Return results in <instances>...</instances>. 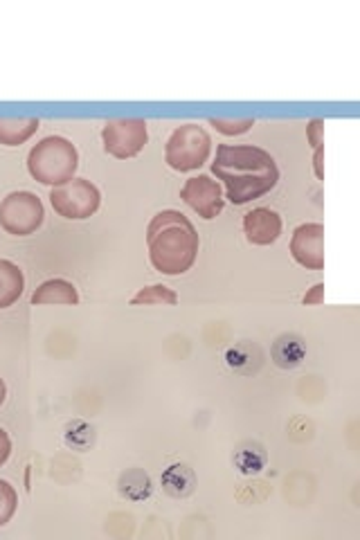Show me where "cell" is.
I'll return each instance as SVG.
<instances>
[{"mask_svg": "<svg viewBox=\"0 0 360 540\" xmlns=\"http://www.w3.org/2000/svg\"><path fill=\"white\" fill-rule=\"evenodd\" d=\"M272 363L280 369L300 367L306 358V344L298 334H281L272 344Z\"/></svg>", "mask_w": 360, "mask_h": 540, "instance_id": "4fadbf2b", "label": "cell"}, {"mask_svg": "<svg viewBox=\"0 0 360 540\" xmlns=\"http://www.w3.org/2000/svg\"><path fill=\"white\" fill-rule=\"evenodd\" d=\"M23 291H26V275L21 266L9 259H0V309L16 304Z\"/></svg>", "mask_w": 360, "mask_h": 540, "instance_id": "5bb4252c", "label": "cell"}, {"mask_svg": "<svg viewBox=\"0 0 360 540\" xmlns=\"http://www.w3.org/2000/svg\"><path fill=\"white\" fill-rule=\"evenodd\" d=\"M18 509V493L7 480H0V527L14 518Z\"/></svg>", "mask_w": 360, "mask_h": 540, "instance_id": "44dd1931", "label": "cell"}, {"mask_svg": "<svg viewBox=\"0 0 360 540\" xmlns=\"http://www.w3.org/2000/svg\"><path fill=\"white\" fill-rule=\"evenodd\" d=\"M151 304L174 306L178 304V293L164 284H151V286H144V289H140L138 293L131 298V306H151Z\"/></svg>", "mask_w": 360, "mask_h": 540, "instance_id": "d6986e66", "label": "cell"}, {"mask_svg": "<svg viewBox=\"0 0 360 540\" xmlns=\"http://www.w3.org/2000/svg\"><path fill=\"white\" fill-rule=\"evenodd\" d=\"M50 206L68 221H84L100 210L101 192L86 178H72L50 189Z\"/></svg>", "mask_w": 360, "mask_h": 540, "instance_id": "5b68a950", "label": "cell"}, {"mask_svg": "<svg viewBox=\"0 0 360 540\" xmlns=\"http://www.w3.org/2000/svg\"><path fill=\"white\" fill-rule=\"evenodd\" d=\"M291 257L306 270L324 269V226L302 223L291 237Z\"/></svg>", "mask_w": 360, "mask_h": 540, "instance_id": "9c48e42d", "label": "cell"}, {"mask_svg": "<svg viewBox=\"0 0 360 540\" xmlns=\"http://www.w3.org/2000/svg\"><path fill=\"white\" fill-rule=\"evenodd\" d=\"M180 198L187 207H192L206 221H212L226 207V198H223V189L218 180H214L207 174H198L185 180L183 189H180Z\"/></svg>", "mask_w": 360, "mask_h": 540, "instance_id": "ba28073f", "label": "cell"}, {"mask_svg": "<svg viewBox=\"0 0 360 540\" xmlns=\"http://www.w3.org/2000/svg\"><path fill=\"white\" fill-rule=\"evenodd\" d=\"M46 207L32 192H12L0 203V228L12 237H30L43 226Z\"/></svg>", "mask_w": 360, "mask_h": 540, "instance_id": "8992f818", "label": "cell"}, {"mask_svg": "<svg viewBox=\"0 0 360 540\" xmlns=\"http://www.w3.org/2000/svg\"><path fill=\"white\" fill-rule=\"evenodd\" d=\"M212 174L226 187L232 206H246L272 192L280 183V167L275 158L252 144H218L212 160Z\"/></svg>", "mask_w": 360, "mask_h": 540, "instance_id": "6da1fadb", "label": "cell"}, {"mask_svg": "<svg viewBox=\"0 0 360 540\" xmlns=\"http://www.w3.org/2000/svg\"><path fill=\"white\" fill-rule=\"evenodd\" d=\"M92 439H95V432H92L89 423L72 421L66 426V444L70 446V449L86 450L89 446H92Z\"/></svg>", "mask_w": 360, "mask_h": 540, "instance_id": "ffe728a7", "label": "cell"}, {"mask_svg": "<svg viewBox=\"0 0 360 540\" xmlns=\"http://www.w3.org/2000/svg\"><path fill=\"white\" fill-rule=\"evenodd\" d=\"M212 138L201 124H183L174 129L164 144V163L174 172H196L210 160Z\"/></svg>", "mask_w": 360, "mask_h": 540, "instance_id": "277c9868", "label": "cell"}, {"mask_svg": "<svg viewBox=\"0 0 360 540\" xmlns=\"http://www.w3.org/2000/svg\"><path fill=\"white\" fill-rule=\"evenodd\" d=\"M210 126H214V129L223 135H243L255 126V120L252 118H237V120L210 118Z\"/></svg>", "mask_w": 360, "mask_h": 540, "instance_id": "7402d4cb", "label": "cell"}, {"mask_svg": "<svg viewBox=\"0 0 360 540\" xmlns=\"http://www.w3.org/2000/svg\"><path fill=\"white\" fill-rule=\"evenodd\" d=\"M323 160H324V147H318L313 154V169H315V176H318V180H324Z\"/></svg>", "mask_w": 360, "mask_h": 540, "instance_id": "484cf974", "label": "cell"}, {"mask_svg": "<svg viewBox=\"0 0 360 540\" xmlns=\"http://www.w3.org/2000/svg\"><path fill=\"white\" fill-rule=\"evenodd\" d=\"M266 450L261 449L259 444H252V441H246V444L239 446V450L235 452V466L239 469L243 475H257L266 469Z\"/></svg>", "mask_w": 360, "mask_h": 540, "instance_id": "e0dca14e", "label": "cell"}, {"mask_svg": "<svg viewBox=\"0 0 360 540\" xmlns=\"http://www.w3.org/2000/svg\"><path fill=\"white\" fill-rule=\"evenodd\" d=\"M9 455H12V439L5 428H0V466L9 460Z\"/></svg>", "mask_w": 360, "mask_h": 540, "instance_id": "d4e9b609", "label": "cell"}, {"mask_svg": "<svg viewBox=\"0 0 360 540\" xmlns=\"http://www.w3.org/2000/svg\"><path fill=\"white\" fill-rule=\"evenodd\" d=\"M101 143L106 154L113 158H135L149 143L147 122L140 118L109 120L101 126Z\"/></svg>", "mask_w": 360, "mask_h": 540, "instance_id": "52a82bcc", "label": "cell"}, {"mask_svg": "<svg viewBox=\"0 0 360 540\" xmlns=\"http://www.w3.org/2000/svg\"><path fill=\"white\" fill-rule=\"evenodd\" d=\"M32 304H63V306H75L79 304V293H77L75 284L61 277L55 280H46L37 291L32 293Z\"/></svg>", "mask_w": 360, "mask_h": 540, "instance_id": "8fae6325", "label": "cell"}, {"mask_svg": "<svg viewBox=\"0 0 360 540\" xmlns=\"http://www.w3.org/2000/svg\"><path fill=\"white\" fill-rule=\"evenodd\" d=\"M37 131V118H0V144H5V147H21Z\"/></svg>", "mask_w": 360, "mask_h": 540, "instance_id": "9a60e30c", "label": "cell"}, {"mask_svg": "<svg viewBox=\"0 0 360 540\" xmlns=\"http://www.w3.org/2000/svg\"><path fill=\"white\" fill-rule=\"evenodd\" d=\"M120 493L124 495V498L133 500V503L147 500L151 495V478L140 469L126 471L120 478Z\"/></svg>", "mask_w": 360, "mask_h": 540, "instance_id": "ac0fdd59", "label": "cell"}, {"mask_svg": "<svg viewBox=\"0 0 360 540\" xmlns=\"http://www.w3.org/2000/svg\"><path fill=\"white\" fill-rule=\"evenodd\" d=\"M77 169H79V151L61 135H48L27 154V172L41 185L57 187L68 183L75 178Z\"/></svg>", "mask_w": 360, "mask_h": 540, "instance_id": "3957f363", "label": "cell"}, {"mask_svg": "<svg viewBox=\"0 0 360 540\" xmlns=\"http://www.w3.org/2000/svg\"><path fill=\"white\" fill-rule=\"evenodd\" d=\"M243 235L252 246H270L281 235V217L270 207H255L243 217Z\"/></svg>", "mask_w": 360, "mask_h": 540, "instance_id": "30bf717a", "label": "cell"}, {"mask_svg": "<svg viewBox=\"0 0 360 540\" xmlns=\"http://www.w3.org/2000/svg\"><path fill=\"white\" fill-rule=\"evenodd\" d=\"M323 302H324V284H323V281H320V284H315L313 289H311L309 293H306L304 298H302V304H304V306L323 304Z\"/></svg>", "mask_w": 360, "mask_h": 540, "instance_id": "cb8c5ba5", "label": "cell"}, {"mask_svg": "<svg viewBox=\"0 0 360 540\" xmlns=\"http://www.w3.org/2000/svg\"><path fill=\"white\" fill-rule=\"evenodd\" d=\"M160 482H163V491L167 495L187 498V495H192L194 486H196V475L187 464H172L169 469H164Z\"/></svg>", "mask_w": 360, "mask_h": 540, "instance_id": "2e32d148", "label": "cell"}, {"mask_svg": "<svg viewBox=\"0 0 360 540\" xmlns=\"http://www.w3.org/2000/svg\"><path fill=\"white\" fill-rule=\"evenodd\" d=\"M261 363H264V352L259 349V344L250 343V340L232 344L226 352V365L237 374L259 372Z\"/></svg>", "mask_w": 360, "mask_h": 540, "instance_id": "7c38bea8", "label": "cell"}, {"mask_svg": "<svg viewBox=\"0 0 360 540\" xmlns=\"http://www.w3.org/2000/svg\"><path fill=\"white\" fill-rule=\"evenodd\" d=\"M201 239L194 223L178 210H163L151 218L147 228V250L154 270L178 277L194 266Z\"/></svg>", "mask_w": 360, "mask_h": 540, "instance_id": "7a4b0ae2", "label": "cell"}, {"mask_svg": "<svg viewBox=\"0 0 360 540\" xmlns=\"http://www.w3.org/2000/svg\"><path fill=\"white\" fill-rule=\"evenodd\" d=\"M5 398H7V386H5V381L0 378V408H3Z\"/></svg>", "mask_w": 360, "mask_h": 540, "instance_id": "4316f807", "label": "cell"}, {"mask_svg": "<svg viewBox=\"0 0 360 540\" xmlns=\"http://www.w3.org/2000/svg\"><path fill=\"white\" fill-rule=\"evenodd\" d=\"M306 138H309V144L313 149L323 147V140H324V120H320V118L311 120L309 124H306Z\"/></svg>", "mask_w": 360, "mask_h": 540, "instance_id": "603a6c76", "label": "cell"}]
</instances>
